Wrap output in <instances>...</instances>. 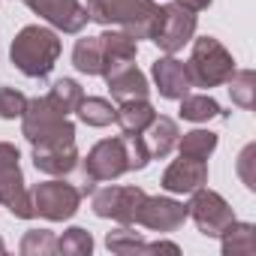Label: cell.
Wrapping results in <instances>:
<instances>
[{
  "instance_id": "14",
  "label": "cell",
  "mask_w": 256,
  "mask_h": 256,
  "mask_svg": "<svg viewBox=\"0 0 256 256\" xmlns=\"http://www.w3.org/2000/svg\"><path fill=\"white\" fill-rule=\"evenodd\" d=\"M163 190L178 193V196H190L199 187L208 184V163L199 157H187L181 154V160H175L166 172H163Z\"/></svg>"
},
{
  "instance_id": "23",
  "label": "cell",
  "mask_w": 256,
  "mask_h": 256,
  "mask_svg": "<svg viewBox=\"0 0 256 256\" xmlns=\"http://www.w3.org/2000/svg\"><path fill=\"white\" fill-rule=\"evenodd\" d=\"M76 112H78L82 124H88V126H108V124H114V112L118 108L108 100H102V96H82Z\"/></svg>"
},
{
  "instance_id": "2",
  "label": "cell",
  "mask_w": 256,
  "mask_h": 256,
  "mask_svg": "<svg viewBox=\"0 0 256 256\" xmlns=\"http://www.w3.org/2000/svg\"><path fill=\"white\" fill-rule=\"evenodd\" d=\"M10 58H12L16 70L24 72L28 78H46L60 58V40L54 30L30 24L12 40Z\"/></svg>"
},
{
  "instance_id": "10",
  "label": "cell",
  "mask_w": 256,
  "mask_h": 256,
  "mask_svg": "<svg viewBox=\"0 0 256 256\" xmlns=\"http://www.w3.org/2000/svg\"><path fill=\"white\" fill-rule=\"evenodd\" d=\"M28 10L36 12L40 18H46L52 28L64 30V34H82L88 28V10L78 0H24Z\"/></svg>"
},
{
  "instance_id": "12",
  "label": "cell",
  "mask_w": 256,
  "mask_h": 256,
  "mask_svg": "<svg viewBox=\"0 0 256 256\" xmlns=\"http://www.w3.org/2000/svg\"><path fill=\"white\" fill-rule=\"evenodd\" d=\"M64 120H66V114L48 100V94L36 96V100H28V108L22 114V136L30 145H36L40 139H46L48 133H54Z\"/></svg>"
},
{
  "instance_id": "32",
  "label": "cell",
  "mask_w": 256,
  "mask_h": 256,
  "mask_svg": "<svg viewBox=\"0 0 256 256\" xmlns=\"http://www.w3.org/2000/svg\"><path fill=\"white\" fill-rule=\"evenodd\" d=\"M145 253H172V256H178L181 250H178V244H172V241H157V244H148Z\"/></svg>"
},
{
  "instance_id": "6",
  "label": "cell",
  "mask_w": 256,
  "mask_h": 256,
  "mask_svg": "<svg viewBox=\"0 0 256 256\" xmlns=\"http://www.w3.org/2000/svg\"><path fill=\"white\" fill-rule=\"evenodd\" d=\"M30 199H34V211L36 217H46L52 223H60V220H70L78 205H82V193L78 187L72 184H64V181H46V184H36L30 190Z\"/></svg>"
},
{
  "instance_id": "18",
  "label": "cell",
  "mask_w": 256,
  "mask_h": 256,
  "mask_svg": "<svg viewBox=\"0 0 256 256\" xmlns=\"http://www.w3.org/2000/svg\"><path fill=\"white\" fill-rule=\"evenodd\" d=\"M100 42H102V58H106L102 76H108L118 66L133 64L139 54V42L133 36H126L124 30H106V34H100Z\"/></svg>"
},
{
  "instance_id": "8",
  "label": "cell",
  "mask_w": 256,
  "mask_h": 256,
  "mask_svg": "<svg viewBox=\"0 0 256 256\" xmlns=\"http://www.w3.org/2000/svg\"><path fill=\"white\" fill-rule=\"evenodd\" d=\"M145 196L148 193L142 187H106L94 193V214L102 220H118L120 226H133Z\"/></svg>"
},
{
  "instance_id": "26",
  "label": "cell",
  "mask_w": 256,
  "mask_h": 256,
  "mask_svg": "<svg viewBox=\"0 0 256 256\" xmlns=\"http://www.w3.org/2000/svg\"><path fill=\"white\" fill-rule=\"evenodd\" d=\"M82 88H78V82H72V78H60V82H54L52 84V90H48V100L70 118L76 108H78V102H82Z\"/></svg>"
},
{
  "instance_id": "22",
  "label": "cell",
  "mask_w": 256,
  "mask_h": 256,
  "mask_svg": "<svg viewBox=\"0 0 256 256\" xmlns=\"http://www.w3.org/2000/svg\"><path fill=\"white\" fill-rule=\"evenodd\" d=\"M181 118L193 120V124H202V120L223 118V112H220V102L214 96H208V94H202V96L187 94V96H181Z\"/></svg>"
},
{
  "instance_id": "30",
  "label": "cell",
  "mask_w": 256,
  "mask_h": 256,
  "mask_svg": "<svg viewBox=\"0 0 256 256\" xmlns=\"http://www.w3.org/2000/svg\"><path fill=\"white\" fill-rule=\"evenodd\" d=\"M24 108H28V96H24L18 88H10V84L0 88V118H4V120L22 118Z\"/></svg>"
},
{
  "instance_id": "11",
  "label": "cell",
  "mask_w": 256,
  "mask_h": 256,
  "mask_svg": "<svg viewBox=\"0 0 256 256\" xmlns=\"http://www.w3.org/2000/svg\"><path fill=\"white\" fill-rule=\"evenodd\" d=\"M184 220H187V205L166 196H145L136 217V223L151 232H175L184 226Z\"/></svg>"
},
{
  "instance_id": "31",
  "label": "cell",
  "mask_w": 256,
  "mask_h": 256,
  "mask_svg": "<svg viewBox=\"0 0 256 256\" xmlns=\"http://www.w3.org/2000/svg\"><path fill=\"white\" fill-rule=\"evenodd\" d=\"M253 157H256V148H253V145H247V148L241 151V157H238V175H241V181H244V187H247V190H253V187H256Z\"/></svg>"
},
{
  "instance_id": "20",
  "label": "cell",
  "mask_w": 256,
  "mask_h": 256,
  "mask_svg": "<svg viewBox=\"0 0 256 256\" xmlns=\"http://www.w3.org/2000/svg\"><path fill=\"white\" fill-rule=\"evenodd\" d=\"M72 66L84 76H102L106 70V58H102V42L100 36H84L76 42L72 48Z\"/></svg>"
},
{
  "instance_id": "17",
  "label": "cell",
  "mask_w": 256,
  "mask_h": 256,
  "mask_svg": "<svg viewBox=\"0 0 256 256\" xmlns=\"http://www.w3.org/2000/svg\"><path fill=\"white\" fill-rule=\"evenodd\" d=\"M145 145H148V154L151 160H163L169 157L175 148H178V139H181V130H178V124L172 118H154L148 126H145Z\"/></svg>"
},
{
  "instance_id": "1",
  "label": "cell",
  "mask_w": 256,
  "mask_h": 256,
  "mask_svg": "<svg viewBox=\"0 0 256 256\" xmlns=\"http://www.w3.org/2000/svg\"><path fill=\"white\" fill-rule=\"evenodd\" d=\"M84 10L90 22L102 28H118L136 42L151 40L160 18V6L154 0H88Z\"/></svg>"
},
{
  "instance_id": "34",
  "label": "cell",
  "mask_w": 256,
  "mask_h": 256,
  "mask_svg": "<svg viewBox=\"0 0 256 256\" xmlns=\"http://www.w3.org/2000/svg\"><path fill=\"white\" fill-rule=\"evenodd\" d=\"M0 253H6V244H4V238H0Z\"/></svg>"
},
{
  "instance_id": "3",
  "label": "cell",
  "mask_w": 256,
  "mask_h": 256,
  "mask_svg": "<svg viewBox=\"0 0 256 256\" xmlns=\"http://www.w3.org/2000/svg\"><path fill=\"white\" fill-rule=\"evenodd\" d=\"M187 72H190L193 88H220L235 72V60L223 48L220 40L202 36V40L193 42V54L187 60Z\"/></svg>"
},
{
  "instance_id": "4",
  "label": "cell",
  "mask_w": 256,
  "mask_h": 256,
  "mask_svg": "<svg viewBox=\"0 0 256 256\" xmlns=\"http://www.w3.org/2000/svg\"><path fill=\"white\" fill-rule=\"evenodd\" d=\"M193 34H196V12L184 10L181 4H166L160 6V18H157L151 42L160 46V52L175 54L193 40Z\"/></svg>"
},
{
  "instance_id": "16",
  "label": "cell",
  "mask_w": 256,
  "mask_h": 256,
  "mask_svg": "<svg viewBox=\"0 0 256 256\" xmlns=\"http://www.w3.org/2000/svg\"><path fill=\"white\" fill-rule=\"evenodd\" d=\"M106 82H108V90H112V96L114 100H148V78H145V72L136 66V60L133 64H126V66H118V70H112L108 76H106Z\"/></svg>"
},
{
  "instance_id": "28",
  "label": "cell",
  "mask_w": 256,
  "mask_h": 256,
  "mask_svg": "<svg viewBox=\"0 0 256 256\" xmlns=\"http://www.w3.org/2000/svg\"><path fill=\"white\" fill-rule=\"evenodd\" d=\"M90 250H94V238L82 226H72L64 232V238H58V253L64 256H88Z\"/></svg>"
},
{
  "instance_id": "21",
  "label": "cell",
  "mask_w": 256,
  "mask_h": 256,
  "mask_svg": "<svg viewBox=\"0 0 256 256\" xmlns=\"http://www.w3.org/2000/svg\"><path fill=\"white\" fill-rule=\"evenodd\" d=\"M220 241H223L226 256H250V253H256V226L232 220L226 226V232L220 235Z\"/></svg>"
},
{
  "instance_id": "9",
  "label": "cell",
  "mask_w": 256,
  "mask_h": 256,
  "mask_svg": "<svg viewBox=\"0 0 256 256\" xmlns=\"http://www.w3.org/2000/svg\"><path fill=\"white\" fill-rule=\"evenodd\" d=\"M124 172H130V160H126L124 136L102 139V142H96L90 148V154L84 160V178H90V181H114Z\"/></svg>"
},
{
  "instance_id": "33",
  "label": "cell",
  "mask_w": 256,
  "mask_h": 256,
  "mask_svg": "<svg viewBox=\"0 0 256 256\" xmlns=\"http://www.w3.org/2000/svg\"><path fill=\"white\" fill-rule=\"evenodd\" d=\"M178 4L184 6V10H190V12H202V10H208L214 0H178Z\"/></svg>"
},
{
  "instance_id": "5",
  "label": "cell",
  "mask_w": 256,
  "mask_h": 256,
  "mask_svg": "<svg viewBox=\"0 0 256 256\" xmlns=\"http://www.w3.org/2000/svg\"><path fill=\"white\" fill-rule=\"evenodd\" d=\"M190 196H193V199H190V205H187V217H193L196 229H199L205 238H220V235L226 232V226L235 220L229 202H226L220 193L205 190V187H199V190L190 193Z\"/></svg>"
},
{
  "instance_id": "15",
  "label": "cell",
  "mask_w": 256,
  "mask_h": 256,
  "mask_svg": "<svg viewBox=\"0 0 256 256\" xmlns=\"http://www.w3.org/2000/svg\"><path fill=\"white\" fill-rule=\"evenodd\" d=\"M151 76L157 82V90L166 96V100H181L190 94L193 82H190V72H187V64L175 60L172 54L160 58L154 66H151Z\"/></svg>"
},
{
  "instance_id": "25",
  "label": "cell",
  "mask_w": 256,
  "mask_h": 256,
  "mask_svg": "<svg viewBox=\"0 0 256 256\" xmlns=\"http://www.w3.org/2000/svg\"><path fill=\"white\" fill-rule=\"evenodd\" d=\"M226 84H229L232 102L241 106L244 112H250L253 108V94H256V76H253V70H235Z\"/></svg>"
},
{
  "instance_id": "29",
  "label": "cell",
  "mask_w": 256,
  "mask_h": 256,
  "mask_svg": "<svg viewBox=\"0 0 256 256\" xmlns=\"http://www.w3.org/2000/svg\"><path fill=\"white\" fill-rule=\"evenodd\" d=\"M22 253L24 256H52L58 253V238L48 229H30L22 238Z\"/></svg>"
},
{
  "instance_id": "13",
  "label": "cell",
  "mask_w": 256,
  "mask_h": 256,
  "mask_svg": "<svg viewBox=\"0 0 256 256\" xmlns=\"http://www.w3.org/2000/svg\"><path fill=\"white\" fill-rule=\"evenodd\" d=\"M0 205H4L12 217H18V220H34L36 217L34 199H30V190L24 184V175H22L18 163L0 169Z\"/></svg>"
},
{
  "instance_id": "24",
  "label": "cell",
  "mask_w": 256,
  "mask_h": 256,
  "mask_svg": "<svg viewBox=\"0 0 256 256\" xmlns=\"http://www.w3.org/2000/svg\"><path fill=\"white\" fill-rule=\"evenodd\" d=\"M178 148L181 154L187 157H199V160H208L214 151H217V133L211 130H190L178 139Z\"/></svg>"
},
{
  "instance_id": "27",
  "label": "cell",
  "mask_w": 256,
  "mask_h": 256,
  "mask_svg": "<svg viewBox=\"0 0 256 256\" xmlns=\"http://www.w3.org/2000/svg\"><path fill=\"white\" fill-rule=\"evenodd\" d=\"M106 247H108L112 253H124V256H130V253H145V247H148V244H145L142 232H136V229H130V226H120V229L108 232Z\"/></svg>"
},
{
  "instance_id": "19",
  "label": "cell",
  "mask_w": 256,
  "mask_h": 256,
  "mask_svg": "<svg viewBox=\"0 0 256 256\" xmlns=\"http://www.w3.org/2000/svg\"><path fill=\"white\" fill-rule=\"evenodd\" d=\"M154 118H157V112L148 100H124L120 108L114 112V120L120 124L124 133H145V126Z\"/></svg>"
},
{
  "instance_id": "7",
  "label": "cell",
  "mask_w": 256,
  "mask_h": 256,
  "mask_svg": "<svg viewBox=\"0 0 256 256\" xmlns=\"http://www.w3.org/2000/svg\"><path fill=\"white\" fill-rule=\"evenodd\" d=\"M76 163H78L76 130L48 136V139H42V142L34 145V166H36V172H42V175H52V178L70 175V172L76 169Z\"/></svg>"
}]
</instances>
